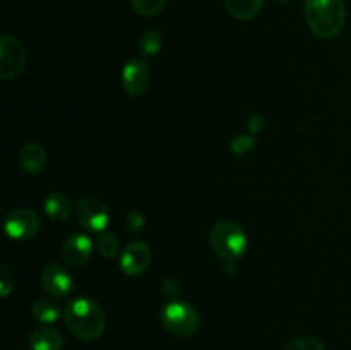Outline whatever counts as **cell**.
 Instances as JSON below:
<instances>
[{"instance_id":"cell-1","label":"cell","mask_w":351,"mask_h":350,"mask_svg":"<svg viewBox=\"0 0 351 350\" xmlns=\"http://www.w3.org/2000/svg\"><path fill=\"white\" fill-rule=\"evenodd\" d=\"M64 319L72 335L86 342L99 338L106 326V314L103 307L88 297L72 299L65 305Z\"/></svg>"},{"instance_id":"cell-2","label":"cell","mask_w":351,"mask_h":350,"mask_svg":"<svg viewBox=\"0 0 351 350\" xmlns=\"http://www.w3.org/2000/svg\"><path fill=\"white\" fill-rule=\"evenodd\" d=\"M346 19L343 0H305V21L319 38H335L341 33Z\"/></svg>"},{"instance_id":"cell-3","label":"cell","mask_w":351,"mask_h":350,"mask_svg":"<svg viewBox=\"0 0 351 350\" xmlns=\"http://www.w3.org/2000/svg\"><path fill=\"white\" fill-rule=\"evenodd\" d=\"M211 247L218 257L235 261L247 250V235L242 226L232 220L218 222L211 230Z\"/></svg>"},{"instance_id":"cell-4","label":"cell","mask_w":351,"mask_h":350,"mask_svg":"<svg viewBox=\"0 0 351 350\" xmlns=\"http://www.w3.org/2000/svg\"><path fill=\"white\" fill-rule=\"evenodd\" d=\"M161 325L173 336H191L199 328V314L194 305L184 301H171L161 309Z\"/></svg>"},{"instance_id":"cell-5","label":"cell","mask_w":351,"mask_h":350,"mask_svg":"<svg viewBox=\"0 0 351 350\" xmlns=\"http://www.w3.org/2000/svg\"><path fill=\"white\" fill-rule=\"evenodd\" d=\"M77 223L89 232H105L110 223V209L103 199L86 196L75 206Z\"/></svg>"},{"instance_id":"cell-6","label":"cell","mask_w":351,"mask_h":350,"mask_svg":"<svg viewBox=\"0 0 351 350\" xmlns=\"http://www.w3.org/2000/svg\"><path fill=\"white\" fill-rule=\"evenodd\" d=\"M41 220L34 209L17 208L7 213L3 229L12 240H29L40 232Z\"/></svg>"},{"instance_id":"cell-7","label":"cell","mask_w":351,"mask_h":350,"mask_svg":"<svg viewBox=\"0 0 351 350\" xmlns=\"http://www.w3.org/2000/svg\"><path fill=\"white\" fill-rule=\"evenodd\" d=\"M26 51L21 41L10 34H2L0 38V78L12 79L24 69Z\"/></svg>"},{"instance_id":"cell-8","label":"cell","mask_w":351,"mask_h":350,"mask_svg":"<svg viewBox=\"0 0 351 350\" xmlns=\"http://www.w3.org/2000/svg\"><path fill=\"white\" fill-rule=\"evenodd\" d=\"M122 86L130 96H141L149 89L151 71L141 58H132L122 69Z\"/></svg>"},{"instance_id":"cell-9","label":"cell","mask_w":351,"mask_h":350,"mask_svg":"<svg viewBox=\"0 0 351 350\" xmlns=\"http://www.w3.org/2000/svg\"><path fill=\"white\" fill-rule=\"evenodd\" d=\"M41 285L53 299H64L74 290V280L60 264H48L41 271Z\"/></svg>"},{"instance_id":"cell-10","label":"cell","mask_w":351,"mask_h":350,"mask_svg":"<svg viewBox=\"0 0 351 350\" xmlns=\"http://www.w3.org/2000/svg\"><path fill=\"white\" fill-rule=\"evenodd\" d=\"M151 263V249L146 242H130L120 256V268L129 277L146 271Z\"/></svg>"},{"instance_id":"cell-11","label":"cell","mask_w":351,"mask_h":350,"mask_svg":"<svg viewBox=\"0 0 351 350\" xmlns=\"http://www.w3.org/2000/svg\"><path fill=\"white\" fill-rule=\"evenodd\" d=\"M93 254V242L88 235L74 233L67 237L60 247V256L69 266H81L88 263Z\"/></svg>"},{"instance_id":"cell-12","label":"cell","mask_w":351,"mask_h":350,"mask_svg":"<svg viewBox=\"0 0 351 350\" xmlns=\"http://www.w3.org/2000/svg\"><path fill=\"white\" fill-rule=\"evenodd\" d=\"M19 165L27 174H40L47 167V151L40 144H24L19 151Z\"/></svg>"},{"instance_id":"cell-13","label":"cell","mask_w":351,"mask_h":350,"mask_svg":"<svg viewBox=\"0 0 351 350\" xmlns=\"http://www.w3.org/2000/svg\"><path fill=\"white\" fill-rule=\"evenodd\" d=\"M43 209L45 215H47L48 218L55 220V222H65L72 213L71 199L65 194H62V192L51 191L50 194H47V198H45Z\"/></svg>"},{"instance_id":"cell-14","label":"cell","mask_w":351,"mask_h":350,"mask_svg":"<svg viewBox=\"0 0 351 350\" xmlns=\"http://www.w3.org/2000/svg\"><path fill=\"white\" fill-rule=\"evenodd\" d=\"M31 350H62L64 349V336L53 328H38L29 336Z\"/></svg>"},{"instance_id":"cell-15","label":"cell","mask_w":351,"mask_h":350,"mask_svg":"<svg viewBox=\"0 0 351 350\" xmlns=\"http://www.w3.org/2000/svg\"><path fill=\"white\" fill-rule=\"evenodd\" d=\"M31 312H33V318L38 323H43V325H51L64 314L58 302L51 297L38 299L33 307H31Z\"/></svg>"},{"instance_id":"cell-16","label":"cell","mask_w":351,"mask_h":350,"mask_svg":"<svg viewBox=\"0 0 351 350\" xmlns=\"http://www.w3.org/2000/svg\"><path fill=\"white\" fill-rule=\"evenodd\" d=\"M264 0H225V7L235 19H252L263 7Z\"/></svg>"},{"instance_id":"cell-17","label":"cell","mask_w":351,"mask_h":350,"mask_svg":"<svg viewBox=\"0 0 351 350\" xmlns=\"http://www.w3.org/2000/svg\"><path fill=\"white\" fill-rule=\"evenodd\" d=\"M96 249L106 259H113L117 257L120 250V242L112 232H99L98 237H96Z\"/></svg>"},{"instance_id":"cell-18","label":"cell","mask_w":351,"mask_h":350,"mask_svg":"<svg viewBox=\"0 0 351 350\" xmlns=\"http://www.w3.org/2000/svg\"><path fill=\"white\" fill-rule=\"evenodd\" d=\"M163 45V36L156 30H146L141 34L139 48L144 55H156Z\"/></svg>"},{"instance_id":"cell-19","label":"cell","mask_w":351,"mask_h":350,"mask_svg":"<svg viewBox=\"0 0 351 350\" xmlns=\"http://www.w3.org/2000/svg\"><path fill=\"white\" fill-rule=\"evenodd\" d=\"M130 2L137 14L144 17H153L165 9L168 0H130Z\"/></svg>"},{"instance_id":"cell-20","label":"cell","mask_w":351,"mask_h":350,"mask_svg":"<svg viewBox=\"0 0 351 350\" xmlns=\"http://www.w3.org/2000/svg\"><path fill=\"white\" fill-rule=\"evenodd\" d=\"M283 350H326L324 345L319 342L314 336H297V338L290 340Z\"/></svg>"},{"instance_id":"cell-21","label":"cell","mask_w":351,"mask_h":350,"mask_svg":"<svg viewBox=\"0 0 351 350\" xmlns=\"http://www.w3.org/2000/svg\"><path fill=\"white\" fill-rule=\"evenodd\" d=\"M230 146H232V151L235 154H245L254 150V146H256V139H254L252 136H247V134H240V136H237L235 139L232 141Z\"/></svg>"},{"instance_id":"cell-22","label":"cell","mask_w":351,"mask_h":350,"mask_svg":"<svg viewBox=\"0 0 351 350\" xmlns=\"http://www.w3.org/2000/svg\"><path fill=\"white\" fill-rule=\"evenodd\" d=\"M14 283H16V280H14L12 271L9 270V266H2V271H0V294L7 297L14 290Z\"/></svg>"},{"instance_id":"cell-23","label":"cell","mask_w":351,"mask_h":350,"mask_svg":"<svg viewBox=\"0 0 351 350\" xmlns=\"http://www.w3.org/2000/svg\"><path fill=\"white\" fill-rule=\"evenodd\" d=\"M144 225H146V220L141 213L137 211H130L129 215L125 216V226L130 233H139L143 232Z\"/></svg>"},{"instance_id":"cell-24","label":"cell","mask_w":351,"mask_h":350,"mask_svg":"<svg viewBox=\"0 0 351 350\" xmlns=\"http://www.w3.org/2000/svg\"><path fill=\"white\" fill-rule=\"evenodd\" d=\"M264 126V119L261 115H254L252 119L249 120V129L250 132H259Z\"/></svg>"},{"instance_id":"cell-25","label":"cell","mask_w":351,"mask_h":350,"mask_svg":"<svg viewBox=\"0 0 351 350\" xmlns=\"http://www.w3.org/2000/svg\"><path fill=\"white\" fill-rule=\"evenodd\" d=\"M278 2H288V0H278Z\"/></svg>"}]
</instances>
